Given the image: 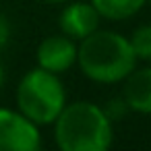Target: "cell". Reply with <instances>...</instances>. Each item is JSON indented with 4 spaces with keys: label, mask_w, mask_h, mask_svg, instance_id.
I'll return each instance as SVG.
<instances>
[{
    "label": "cell",
    "mask_w": 151,
    "mask_h": 151,
    "mask_svg": "<svg viewBox=\"0 0 151 151\" xmlns=\"http://www.w3.org/2000/svg\"><path fill=\"white\" fill-rule=\"evenodd\" d=\"M77 64L89 81L112 85L130 75V70L137 66V56L128 37L116 31L95 29L91 35L79 42Z\"/></svg>",
    "instance_id": "1"
},
{
    "label": "cell",
    "mask_w": 151,
    "mask_h": 151,
    "mask_svg": "<svg viewBox=\"0 0 151 151\" xmlns=\"http://www.w3.org/2000/svg\"><path fill=\"white\" fill-rule=\"evenodd\" d=\"M54 139L62 151H106L112 147L114 128L106 110L93 101H73L54 120Z\"/></svg>",
    "instance_id": "2"
},
{
    "label": "cell",
    "mask_w": 151,
    "mask_h": 151,
    "mask_svg": "<svg viewBox=\"0 0 151 151\" xmlns=\"http://www.w3.org/2000/svg\"><path fill=\"white\" fill-rule=\"evenodd\" d=\"M17 110L37 126L54 124L66 106V91L58 75L46 68H31L23 75L15 91Z\"/></svg>",
    "instance_id": "3"
},
{
    "label": "cell",
    "mask_w": 151,
    "mask_h": 151,
    "mask_svg": "<svg viewBox=\"0 0 151 151\" xmlns=\"http://www.w3.org/2000/svg\"><path fill=\"white\" fill-rule=\"evenodd\" d=\"M42 147L40 126L19 110L0 108V151H37Z\"/></svg>",
    "instance_id": "4"
},
{
    "label": "cell",
    "mask_w": 151,
    "mask_h": 151,
    "mask_svg": "<svg viewBox=\"0 0 151 151\" xmlns=\"http://www.w3.org/2000/svg\"><path fill=\"white\" fill-rule=\"evenodd\" d=\"M35 60L40 68H46L54 75L66 73L73 64H77V44L68 35H48L40 42Z\"/></svg>",
    "instance_id": "5"
},
{
    "label": "cell",
    "mask_w": 151,
    "mask_h": 151,
    "mask_svg": "<svg viewBox=\"0 0 151 151\" xmlns=\"http://www.w3.org/2000/svg\"><path fill=\"white\" fill-rule=\"evenodd\" d=\"M99 21L101 17L91 2H70L62 9L58 17L60 31L75 42H81L83 37L99 29Z\"/></svg>",
    "instance_id": "6"
},
{
    "label": "cell",
    "mask_w": 151,
    "mask_h": 151,
    "mask_svg": "<svg viewBox=\"0 0 151 151\" xmlns=\"http://www.w3.org/2000/svg\"><path fill=\"white\" fill-rule=\"evenodd\" d=\"M122 99L126 101L128 110L139 114H151V66H134L130 70V75L124 79Z\"/></svg>",
    "instance_id": "7"
},
{
    "label": "cell",
    "mask_w": 151,
    "mask_h": 151,
    "mask_svg": "<svg viewBox=\"0 0 151 151\" xmlns=\"http://www.w3.org/2000/svg\"><path fill=\"white\" fill-rule=\"evenodd\" d=\"M106 21H124L134 17L147 0H89Z\"/></svg>",
    "instance_id": "8"
},
{
    "label": "cell",
    "mask_w": 151,
    "mask_h": 151,
    "mask_svg": "<svg viewBox=\"0 0 151 151\" xmlns=\"http://www.w3.org/2000/svg\"><path fill=\"white\" fill-rule=\"evenodd\" d=\"M130 48L137 56V60H151V25H141L137 27L130 37Z\"/></svg>",
    "instance_id": "9"
},
{
    "label": "cell",
    "mask_w": 151,
    "mask_h": 151,
    "mask_svg": "<svg viewBox=\"0 0 151 151\" xmlns=\"http://www.w3.org/2000/svg\"><path fill=\"white\" fill-rule=\"evenodd\" d=\"M9 42H11V21L2 11H0V50L6 48Z\"/></svg>",
    "instance_id": "10"
},
{
    "label": "cell",
    "mask_w": 151,
    "mask_h": 151,
    "mask_svg": "<svg viewBox=\"0 0 151 151\" xmlns=\"http://www.w3.org/2000/svg\"><path fill=\"white\" fill-rule=\"evenodd\" d=\"M4 79H6V73H4V66H2V62H0V87H2Z\"/></svg>",
    "instance_id": "11"
},
{
    "label": "cell",
    "mask_w": 151,
    "mask_h": 151,
    "mask_svg": "<svg viewBox=\"0 0 151 151\" xmlns=\"http://www.w3.org/2000/svg\"><path fill=\"white\" fill-rule=\"evenodd\" d=\"M42 2H48V4H60V2H68V0H42Z\"/></svg>",
    "instance_id": "12"
}]
</instances>
